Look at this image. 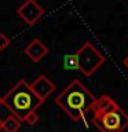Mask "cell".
Wrapping results in <instances>:
<instances>
[{
	"mask_svg": "<svg viewBox=\"0 0 128 132\" xmlns=\"http://www.w3.org/2000/svg\"><path fill=\"white\" fill-rule=\"evenodd\" d=\"M3 124H4V121H3V120H2V118H0V131H2V129H3Z\"/></svg>",
	"mask_w": 128,
	"mask_h": 132,
	"instance_id": "4fadbf2b",
	"label": "cell"
},
{
	"mask_svg": "<svg viewBox=\"0 0 128 132\" xmlns=\"http://www.w3.org/2000/svg\"><path fill=\"white\" fill-rule=\"evenodd\" d=\"M3 105V96H0V106Z\"/></svg>",
	"mask_w": 128,
	"mask_h": 132,
	"instance_id": "5bb4252c",
	"label": "cell"
},
{
	"mask_svg": "<svg viewBox=\"0 0 128 132\" xmlns=\"http://www.w3.org/2000/svg\"><path fill=\"white\" fill-rule=\"evenodd\" d=\"M30 87H32L33 92H35L43 102L55 91V84H54L51 80H48V77H45L44 74H41V76L37 77L30 84Z\"/></svg>",
	"mask_w": 128,
	"mask_h": 132,
	"instance_id": "8992f818",
	"label": "cell"
},
{
	"mask_svg": "<svg viewBox=\"0 0 128 132\" xmlns=\"http://www.w3.org/2000/svg\"><path fill=\"white\" fill-rule=\"evenodd\" d=\"M97 102V98L90 92L81 81L73 80L62 92L55 98V103L69 116L73 121H80Z\"/></svg>",
	"mask_w": 128,
	"mask_h": 132,
	"instance_id": "6da1fadb",
	"label": "cell"
},
{
	"mask_svg": "<svg viewBox=\"0 0 128 132\" xmlns=\"http://www.w3.org/2000/svg\"><path fill=\"white\" fill-rule=\"evenodd\" d=\"M22 125V121H19L15 116L10 114L8 117L4 120V124H3V129L6 132H18V129Z\"/></svg>",
	"mask_w": 128,
	"mask_h": 132,
	"instance_id": "ba28073f",
	"label": "cell"
},
{
	"mask_svg": "<svg viewBox=\"0 0 128 132\" xmlns=\"http://www.w3.org/2000/svg\"><path fill=\"white\" fill-rule=\"evenodd\" d=\"M123 63H124V66H125V68L128 69V55L124 58V61H123Z\"/></svg>",
	"mask_w": 128,
	"mask_h": 132,
	"instance_id": "7c38bea8",
	"label": "cell"
},
{
	"mask_svg": "<svg viewBox=\"0 0 128 132\" xmlns=\"http://www.w3.org/2000/svg\"><path fill=\"white\" fill-rule=\"evenodd\" d=\"M3 105L19 121H23L28 114L36 111L37 107L43 105V101L33 92L26 80H19L3 96Z\"/></svg>",
	"mask_w": 128,
	"mask_h": 132,
	"instance_id": "3957f363",
	"label": "cell"
},
{
	"mask_svg": "<svg viewBox=\"0 0 128 132\" xmlns=\"http://www.w3.org/2000/svg\"><path fill=\"white\" fill-rule=\"evenodd\" d=\"M63 68L66 70H78L76 54H68L63 56Z\"/></svg>",
	"mask_w": 128,
	"mask_h": 132,
	"instance_id": "9c48e42d",
	"label": "cell"
},
{
	"mask_svg": "<svg viewBox=\"0 0 128 132\" xmlns=\"http://www.w3.org/2000/svg\"><path fill=\"white\" fill-rule=\"evenodd\" d=\"M25 122H28L29 125H35V124L39 121V114L36 113V111H33V113H30V114H28L26 116V118L23 120Z\"/></svg>",
	"mask_w": 128,
	"mask_h": 132,
	"instance_id": "30bf717a",
	"label": "cell"
},
{
	"mask_svg": "<svg viewBox=\"0 0 128 132\" xmlns=\"http://www.w3.org/2000/svg\"><path fill=\"white\" fill-rule=\"evenodd\" d=\"M92 111V124L101 132H123L128 128V114L109 95L97 99Z\"/></svg>",
	"mask_w": 128,
	"mask_h": 132,
	"instance_id": "7a4b0ae2",
	"label": "cell"
},
{
	"mask_svg": "<svg viewBox=\"0 0 128 132\" xmlns=\"http://www.w3.org/2000/svg\"><path fill=\"white\" fill-rule=\"evenodd\" d=\"M78 70L85 77H90L105 63V55L92 43L85 41L76 52Z\"/></svg>",
	"mask_w": 128,
	"mask_h": 132,
	"instance_id": "277c9868",
	"label": "cell"
},
{
	"mask_svg": "<svg viewBox=\"0 0 128 132\" xmlns=\"http://www.w3.org/2000/svg\"><path fill=\"white\" fill-rule=\"evenodd\" d=\"M17 14L25 23L35 25L44 15V8L40 4H37L35 0H26L18 7Z\"/></svg>",
	"mask_w": 128,
	"mask_h": 132,
	"instance_id": "5b68a950",
	"label": "cell"
},
{
	"mask_svg": "<svg viewBox=\"0 0 128 132\" xmlns=\"http://www.w3.org/2000/svg\"><path fill=\"white\" fill-rule=\"evenodd\" d=\"M8 45H10V39H8L4 33H0V51L6 50Z\"/></svg>",
	"mask_w": 128,
	"mask_h": 132,
	"instance_id": "8fae6325",
	"label": "cell"
},
{
	"mask_svg": "<svg viewBox=\"0 0 128 132\" xmlns=\"http://www.w3.org/2000/svg\"><path fill=\"white\" fill-rule=\"evenodd\" d=\"M25 55H28V58L30 61H33L35 63L40 62L43 58L48 54V48L41 40L39 39H33L23 50Z\"/></svg>",
	"mask_w": 128,
	"mask_h": 132,
	"instance_id": "52a82bcc",
	"label": "cell"
}]
</instances>
